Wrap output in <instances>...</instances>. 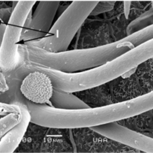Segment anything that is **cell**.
I'll list each match as a JSON object with an SVG mask.
<instances>
[{
  "instance_id": "277c9868",
  "label": "cell",
  "mask_w": 153,
  "mask_h": 153,
  "mask_svg": "<svg viewBox=\"0 0 153 153\" xmlns=\"http://www.w3.org/2000/svg\"><path fill=\"white\" fill-rule=\"evenodd\" d=\"M98 2L73 1L51 26L46 36L39 40L23 43L54 53L66 51L77 31Z\"/></svg>"
},
{
  "instance_id": "7402d4cb",
  "label": "cell",
  "mask_w": 153,
  "mask_h": 153,
  "mask_svg": "<svg viewBox=\"0 0 153 153\" xmlns=\"http://www.w3.org/2000/svg\"></svg>"
},
{
  "instance_id": "ac0fdd59",
  "label": "cell",
  "mask_w": 153,
  "mask_h": 153,
  "mask_svg": "<svg viewBox=\"0 0 153 153\" xmlns=\"http://www.w3.org/2000/svg\"><path fill=\"white\" fill-rule=\"evenodd\" d=\"M5 27H6V24H5V23H1V24H0V45H1V42H2V36H3Z\"/></svg>"
},
{
  "instance_id": "8fae6325",
  "label": "cell",
  "mask_w": 153,
  "mask_h": 153,
  "mask_svg": "<svg viewBox=\"0 0 153 153\" xmlns=\"http://www.w3.org/2000/svg\"><path fill=\"white\" fill-rule=\"evenodd\" d=\"M153 24V8L152 7L148 11H145L137 18L132 20L126 28L127 36L140 32L146 28L149 27Z\"/></svg>"
},
{
  "instance_id": "44dd1931",
  "label": "cell",
  "mask_w": 153,
  "mask_h": 153,
  "mask_svg": "<svg viewBox=\"0 0 153 153\" xmlns=\"http://www.w3.org/2000/svg\"><path fill=\"white\" fill-rule=\"evenodd\" d=\"M124 1H131V0H124Z\"/></svg>"
},
{
  "instance_id": "8992f818",
  "label": "cell",
  "mask_w": 153,
  "mask_h": 153,
  "mask_svg": "<svg viewBox=\"0 0 153 153\" xmlns=\"http://www.w3.org/2000/svg\"><path fill=\"white\" fill-rule=\"evenodd\" d=\"M91 130L108 139L136 149L145 153L153 152V140L150 137L127 128L117 122L90 128Z\"/></svg>"
},
{
  "instance_id": "5b68a950",
  "label": "cell",
  "mask_w": 153,
  "mask_h": 153,
  "mask_svg": "<svg viewBox=\"0 0 153 153\" xmlns=\"http://www.w3.org/2000/svg\"><path fill=\"white\" fill-rule=\"evenodd\" d=\"M36 0H20L13 9L0 45V71L8 74L19 65L18 42L23 26Z\"/></svg>"
},
{
  "instance_id": "52a82bcc",
  "label": "cell",
  "mask_w": 153,
  "mask_h": 153,
  "mask_svg": "<svg viewBox=\"0 0 153 153\" xmlns=\"http://www.w3.org/2000/svg\"><path fill=\"white\" fill-rule=\"evenodd\" d=\"M59 4V0H42L38 2L29 26L22 32L20 41L33 42L46 36L52 26Z\"/></svg>"
},
{
  "instance_id": "ba28073f",
  "label": "cell",
  "mask_w": 153,
  "mask_h": 153,
  "mask_svg": "<svg viewBox=\"0 0 153 153\" xmlns=\"http://www.w3.org/2000/svg\"><path fill=\"white\" fill-rule=\"evenodd\" d=\"M19 89L27 101L35 104H47L52 96L53 86L46 74L35 71L22 80Z\"/></svg>"
},
{
  "instance_id": "ffe728a7",
  "label": "cell",
  "mask_w": 153,
  "mask_h": 153,
  "mask_svg": "<svg viewBox=\"0 0 153 153\" xmlns=\"http://www.w3.org/2000/svg\"><path fill=\"white\" fill-rule=\"evenodd\" d=\"M89 1H104V0H89Z\"/></svg>"
},
{
  "instance_id": "2e32d148",
  "label": "cell",
  "mask_w": 153,
  "mask_h": 153,
  "mask_svg": "<svg viewBox=\"0 0 153 153\" xmlns=\"http://www.w3.org/2000/svg\"><path fill=\"white\" fill-rule=\"evenodd\" d=\"M8 89L6 77L3 72L0 71V95L6 92Z\"/></svg>"
},
{
  "instance_id": "5bb4252c",
  "label": "cell",
  "mask_w": 153,
  "mask_h": 153,
  "mask_svg": "<svg viewBox=\"0 0 153 153\" xmlns=\"http://www.w3.org/2000/svg\"><path fill=\"white\" fill-rule=\"evenodd\" d=\"M12 113H20V108L17 104H6L0 101V117H4Z\"/></svg>"
},
{
  "instance_id": "6da1fadb",
  "label": "cell",
  "mask_w": 153,
  "mask_h": 153,
  "mask_svg": "<svg viewBox=\"0 0 153 153\" xmlns=\"http://www.w3.org/2000/svg\"><path fill=\"white\" fill-rule=\"evenodd\" d=\"M18 101L27 107L30 123L50 128L72 129L92 128L137 116L153 108V92L133 99L104 107L79 110H60L48 104L27 101L17 89L10 104Z\"/></svg>"
},
{
  "instance_id": "30bf717a",
  "label": "cell",
  "mask_w": 153,
  "mask_h": 153,
  "mask_svg": "<svg viewBox=\"0 0 153 153\" xmlns=\"http://www.w3.org/2000/svg\"><path fill=\"white\" fill-rule=\"evenodd\" d=\"M53 107L60 110H79L89 108L88 104L71 92L58 90L53 88L50 99Z\"/></svg>"
},
{
  "instance_id": "4fadbf2b",
  "label": "cell",
  "mask_w": 153,
  "mask_h": 153,
  "mask_svg": "<svg viewBox=\"0 0 153 153\" xmlns=\"http://www.w3.org/2000/svg\"><path fill=\"white\" fill-rule=\"evenodd\" d=\"M116 4V0H104L99 1L95 8L91 11L89 16H97L103 13L108 12L113 9Z\"/></svg>"
},
{
  "instance_id": "e0dca14e",
  "label": "cell",
  "mask_w": 153,
  "mask_h": 153,
  "mask_svg": "<svg viewBox=\"0 0 153 153\" xmlns=\"http://www.w3.org/2000/svg\"><path fill=\"white\" fill-rule=\"evenodd\" d=\"M131 3V1H124V12L126 18H128L129 12H130Z\"/></svg>"
},
{
  "instance_id": "3957f363",
  "label": "cell",
  "mask_w": 153,
  "mask_h": 153,
  "mask_svg": "<svg viewBox=\"0 0 153 153\" xmlns=\"http://www.w3.org/2000/svg\"><path fill=\"white\" fill-rule=\"evenodd\" d=\"M153 39V26L102 46L50 53L26 44L18 45L19 65L39 66L64 73H76L102 65Z\"/></svg>"
},
{
  "instance_id": "7c38bea8",
  "label": "cell",
  "mask_w": 153,
  "mask_h": 153,
  "mask_svg": "<svg viewBox=\"0 0 153 153\" xmlns=\"http://www.w3.org/2000/svg\"><path fill=\"white\" fill-rule=\"evenodd\" d=\"M20 121V113H12L0 118V140Z\"/></svg>"
},
{
  "instance_id": "7a4b0ae2",
  "label": "cell",
  "mask_w": 153,
  "mask_h": 153,
  "mask_svg": "<svg viewBox=\"0 0 153 153\" xmlns=\"http://www.w3.org/2000/svg\"><path fill=\"white\" fill-rule=\"evenodd\" d=\"M153 56V39L130 50L102 65L76 73H64L39 66L20 64L10 73L5 74L8 86H20L22 80L35 71L46 74L54 89L64 92H80L92 89L122 76Z\"/></svg>"
},
{
  "instance_id": "9a60e30c",
  "label": "cell",
  "mask_w": 153,
  "mask_h": 153,
  "mask_svg": "<svg viewBox=\"0 0 153 153\" xmlns=\"http://www.w3.org/2000/svg\"><path fill=\"white\" fill-rule=\"evenodd\" d=\"M12 7H5V8H0V20L3 22V23L7 24L9 20L10 17L12 13Z\"/></svg>"
},
{
  "instance_id": "9c48e42d",
  "label": "cell",
  "mask_w": 153,
  "mask_h": 153,
  "mask_svg": "<svg viewBox=\"0 0 153 153\" xmlns=\"http://www.w3.org/2000/svg\"><path fill=\"white\" fill-rule=\"evenodd\" d=\"M20 108V121L13 127L0 140V153H13L21 143L26 129L30 123V114L27 107L22 102L15 101Z\"/></svg>"
},
{
  "instance_id": "d6986e66",
  "label": "cell",
  "mask_w": 153,
  "mask_h": 153,
  "mask_svg": "<svg viewBox=\"0 0 153 153\" xmlns=\"http://www.w3.org/2000/svg\"><path fill=\"white\" fill-rule=\"evenodd\" d=\"M136 68H134L131 69L130 71H127V72H126V73H125L124 74H123L122 76H123V77H128V76H130L132 74L134 73V71H135V70H136Z\"/></svg>"
}]
</instances>
